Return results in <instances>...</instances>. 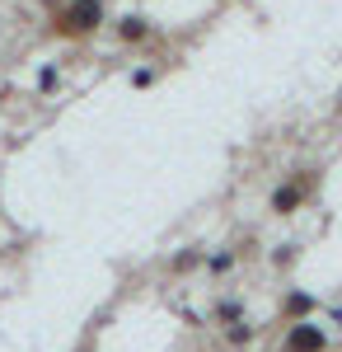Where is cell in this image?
<instances>
[{"label": "cell", "instance_id": "1", "mask_svg": "<svg viewBox=\"0 0 342 352\" xmlns=\"http://www.w3.org/2000/svg\"><path fill=\"white\" fill-rule=\"evenodd\" d=\"M104 24H108L104 0H66V5H56V10H52V33H56V38H71V43L94 38Z\"/></svg>", "mask_w": 342, "mask_h": 352}, {"label": "cell", "instance_id": "2", "mask_svg": "<svg viewBox=\"0 0 342 352\" xmlns=\"http://www.w3.org/2000/svg\"><path fill=\"white\" fill-rule=\"evenodd\" d=\"M315 174L319 169H290V179H282V184L272 188V202H267V207H272L277 217H295V212L305 207V197L315 192Z\"/></svg>", "mask_w": 342, "mask_h": 352}, {"label": "cell", "instance_id": "3", "mask_svg": "<svg viewBox=\"0 0 342 352\" xmlns=\"http://www.w3.org/2000/svg\"><path fill=\"white\" fill-rule=\"evenodd\" d=\"M323 348H328V333H323L319 324H310V320H290L282 352H323Z\"/></svg>", "mask_w": 342, "mask_h": 352}, {"label": "cell", "instance_id": "4", "mask_svg": "<svg viewBox=\"0 0 342 352\" xmlns=\"http://www.w3.org/2000/svg\"><path fill=\"white\" fill-rule=\"evenodd\" d=\"M150 38H155V24H150L146 14H122V19H117V43L141 47V43H150Z\"/></svg>", "mask_w": 342, "mask_h": 352}, {"label": "cell", "instance_id": "5", "mask_svg": "<svg viewBox=\"0 0 342 352\" xmlns=\"http://www.w3.org/2000/svg\"><path fill=\"white\" fill-rule=\"evenodd\" d=\"M282 315H286V320H310V315H315V296H310V292H290L286 305H282Z\"/></svg>", "mask_w": 342, "mask_h": 352}, {"label": "cell", "instance_id": "6", "mask_svg": "<svg viewBox=\"0 0 342 352\" xmlns=\"http://www.w3.org/2000/svg\"><path fill=\"white\" fill-rule=\"evenodd\" d=\"M216 320H220V324H239V320H244V305H239V300H220V305H216Z\"/></svg>", "mask_w": 342, "mask_h": 352}, {"label": "cell", "instance_id": "7", "mask_svg": "<svg viewBox=\"0 0 342 352\" xmlns=\"http://www.w3.org/2000/svg\"><path fill=\"white\" fill-rule=\"evenodd\" d=\"M202 263V254L197 249H183V254H174V272H187V268H197Z\"/></svg>", "mask_w": 342, "mask_h": 352}, {"label": "cell", "instance_id": "8", "mask_svg": "<svg viewBox=\"0 0 342 352\" xmlns=\"http://www.w3.org/2000/svg\"><path fill=\"white\" fill-rule=\"evenodd\" d=\"M225 338H230L235 348H244V343L253 338V329H249V324H225Z\"/></svg>", "mask_w": 342, "mask_h": 352}, {"label": "cell", "instance_id": "9", "mask_svg": "<svg viewBox=\"0 0 342 352\" xmlns=\"http://www.w3.org/2000/svg\"><path fill=\"white\" fill-rule=\"evenodd\" d=\"M132 85H136V89H150V85H155V66H136Z\"/></svg>", "mask_w": 342, "mask_h": 352}, {"label": "cell", "instance_id": "10", "mask_svg": "<svg viewBox=\"0 0 342 352\" xmlns=\"http://www.w3.org/2000/svg\"><path fill=\"white\" fill-rule=\"evenodd\" d=\"M235 268V254H211V272H230Z\"/></svg>", "mask_w": 342, "mask_h": 352}, {"label": "cell", "instance_id": "11", "mask_svg": "<svg viewBox=\"0 0 342 352\" xmlns=\"http://www.w3.org/2000/svg\"><path fill=\"white\" fill-rule=\"evenodd\" d=\"M38 89H56V71H52V66H47V71L38 76Z\"/></svg>", "mask_w": 342, "mask_h": 352}, {"label": "cell", "instance_id": "12", "mask_svg": "<svg viewBox=\"0 0 342 352\" xmlns=\"http://www.w3.org/2000/svg\"><path fill=\"white\" fill-rule=\"evenodd\" d=\"M38 5H47V10H56V5H66V0H38Z\"/></svg>", "mask_w": 342, "mask_h": 352}, {"label": "cell", "instance_id": "13", "mask_svg": "<svg viewBox=\"0 0 342 352\" xmlns=\"http://www.w3.org/2000/svg\"><path fill=\"white\" fill-rule=\"evenodd\" d=\"M333 113H342V94H338V104H333Z\"/></svg>", "mask_w": 342, "mask_h": 352}]
</instances>
